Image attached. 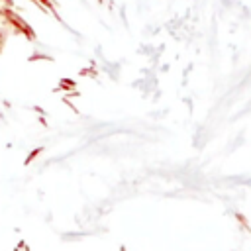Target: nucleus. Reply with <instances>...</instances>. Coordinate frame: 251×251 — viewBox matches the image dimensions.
<instances>
[]
</instances>
